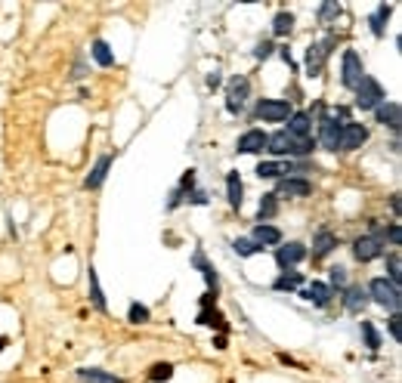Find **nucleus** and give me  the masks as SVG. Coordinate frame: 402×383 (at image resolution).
<instances>
[{"label":"nucleus","instance_id":"f257e3e1","mask_svg":"<svg viewBox=\"0 0 402 383\" xmlns=\"http://www.w3.org/2000/svg\"><path fill=\"white\" fill-rule=\"evenodd\" d=\"M368 300H375L377 306L390 309V312H399V306H402V290L396 288L393 281H387V278H375V281L368 284Z\"/></svg>","mask_w":402,"mask_h":383},{"label":"nucleus","instance_id":"f03ea898","mask_svg":"<svg viewBox=\"0 0 402 383\" xmlns=\"http://www.w3.org/2000/svg\"><path fill=\"white\" fill-rule=\"evenodd\" d=\"M381 102H387V93H383V86L377 84L371 74H365V78L359 80V86H356V108L375 111Z\"/></svg>","mask_w":402,"mask_h":383},{"label":"nucleus","instance_id":"7ed1b4c3","mask_svg":"<svg viewBox=\"0 0 402 383\" xmlns=\"http://www.w3.org/2000/svg\"><path fill=\"white\" fill-rule=\"evenodd\" d=\"M247 96H251V80L245 74H235V78L226 80V111L229 115H241Z\"/></svg>","mask_w":402,"mask_h":383},{"label":"nucleus","instance_id":"20e7f679","mask_svg":"<svg viewBox=\"0 0 402 383\" xmlns=\"http://www.w3.org/2000/svg\"><path fill=\"white\" fill-rule=\"evenodd\" d=\"M291 115H294V108H291V102H284V99H260V102L254 105V121L282 124V121H288Z\"/></svg>","mask_w":402,"mask_h":383},{"label":"nucleus","instance_id":"39448f33","mask_svg":"<svg viewBox=\"0 0 402 383\" xmlns=\"http://www.w3.org/2000/svg\"><path fill=\"white\" fill-rule=\"evenodd\" d=\"M362 78H365L362 56H359L356 49H344V62H340V84H344L346 90H356Z\"/></svg>","mask_w":402,"mask_h":383},{"label":"nucleus","instance_id":"423d86ee","mask_svg":"<svg viewBox=\"0 0 402 383\" xmlns=\"http://www.w3.org/2000/svg\"><path fill=\"white\" fill-rule=\"evenodd\" d=\"M334 43H337V37L328 34L325 40L313 43V47L306 49V74H309V78H319V74H322V68H325V59L331 56Z\"/></svg>","mask_w":402,"mask_h":383},{"label":"nucleus","instance_id":"0eeeda50","mask_svg":"<svg viewBox=\"0 0 402 383\" xmlns=\"http://www.w3.org/2000/svg\"><path fill=\"white\" fill-rule=\"evenodd\" d=\"M198 325H204V327H216V331H220L223 337L229 334L226 318H223V312L216 309V294H204V297H201V312H198Z\"/></svg>","mask_w":402,"mask_h":383},{"label":"nucleus","instance_id":"6e6552de","mask_svg":"<svg viewBox=\"0 0 402 383\" xmlns=\"http://www.w3.org/2000/svg\"><path fill=\"white\" fill-rule=\"evenodd\" d=\"M340 130H344V124H340L337 117H334V115H322L319 117V146L328 148V152H337Z\"/></svg>","mask_w":402,"mask_h":383},{"label":"nucleus","instance_id":"1a4fd4ad","mask_svg":"<svg viewBox=\"0 0 402 383\" xmlns=\"http://www.w3.org/2000/svg\"><path fill=\"white\" fill-rule=\"evenodd\" d=\"M353 253H356V259H362V263L377 259L383 253V235H362V238H356Z\"/></svg>","mask_w":402,"mask_h":383},{"label":"nucleus","instance_id":"9d476101","mask_svg":"<svg viewBox=\"0 0 402 383\" xmlns=\"http://www.w3.org/2000/svg\"><path fill=\"white\" fill-rule=\"evenodd\" d=\"M365 139H368V130H365L362 124H344V130H340V142H337V152H356Z\"/></svg>","mask_w":402,"mask_h":383},{"label":"nucleus","instance_id":"9b49d317","mask_svg":"<svg viewBox=\"0 0 402 383\" xmlns=\"http://www.w3.org/2000/svg\"><path fill=\"white\" fill-rule=\"evenodd\" d=\"M306 257V247L300 244V241H288V244H278V251H276V263H278V269H291V266H297L300 259Z\"/></svg>","mask_w":402,"mask_h":383},{"label":"nucleus","instance_id":"f8f14e48","mask_svg":"<svg viewBox=\"0 0 402 383\" xmlns=\"http://www.w3.org/2000/svg\"><path fill=\"white\" fill-rule=\"evenodd\" d=\"M300 297L303 300H309L313 306L325 309L328 303H331V297H334V288L331 284H325V281H313V284H306V288H300Z\"/></svg>","mask_w":402,"mask_h":383},{"label":"nucleus","instance_id":"ddd939ff","mask_svg":"<svg viewBox=\"0 0 402 383\" xmlns=\"http://www.w3.org/2000/svg\"><path fill=\"white\" fill-rule=\"evenodd\" d=\"M266 139H269V133H263V130H247V133H241V139L235 142V152L238 154H257L266 148Z\"/></svg>","mask_w":402,"mask_h":383},{"label":"nucleus","instance_id":"4468645a","mask_svg":"<svg viewBox=\"0 0 402 383\" xmlns=\"http://www.w3.org/2000/svg\"><path fill=\"white\" fill-rule=\"evenodd\" d=\"M272 195H291V198H306L313 195V185L306 179H297V176H282L278 179V189Z\"/></svg>","mask_w":402,"mask_h":383},{"label":"nucleus","instance_id":"2eb2a0df","mask_svg":"<svg viewBox=\"0 0 402 383\" xmlns=\"http://www.w3.org/2000/svg\"><path fill=\"white\" fill-rule=\"evenodd\" d=\"M192 266H195V269L204 275V281H208V294H216V290H220V278H216L214 266L208 263V257H204L201 247H195V253H192Z\"/></svg>","mask_w":402,"mask_h":383},{"label":"nucleus","instance_id":"dca6fc26","mask_svg":"<svg viewBox=\"0 0 402 383\" xmlns=\"http://www.w3.org/2000/svg\"><path fill=\"white\" fill-rule=\"evenodd\" d=\"M309 127H313V115L294 111V115L288 117V130H284V133H288L291 139H309Z\"/></svg>","mask_w":402,"mask_h":383},{"label":"nucleus","instance_id":"f3484780","mask_svg":"<svg viewBox=\"0 0 402 383\" xmlns=\"http://www.w3.org/2000/svg\"><path fill=\"white\" fill-rule=\"evenodd\" d=\"M334 247H337V238H334L331 229H319L313 238V259H325Z\"/></svg>","mask_w":402,"mask_h":383},{"label":"nucleus","instance_id":"a211bd4d","mask_svg":"<svg viewBox=\"0 0 402 383\" xmlns=\"http://www.w3.org/2000/svg\"><path fill=\"white\" fill-rule=\"evenodd\" d=\"M109 167H111V154H99L90 176L84 179V189H99V185L105 183V176H109Z\"/></svg>","mask_w":402,"mask_h":383},{"label":"nucleus","instance_id":"6ab92c4d","mask_svg":"<svg viewBox=\"0 0 402 383\" xmlns=\"http://www.w3.org/2000/svg\"><path fill=\"white\" fill-rule=\"evenodd\" d=\"M377 121L383 124V127H390L393 133H399V102H381L375 108Z\"/></svg>","mask_w":402,"mask_h":383},{"label":"nucleus","instance_id":"aec40b11","mask_svg":"<svg viewBox=\"0 0 402 383\" xmlns=\"http://www.w3.org/2000/svg\"><path fill=\"white\" fill-rule=\"evenodd\" d=\"M192 189H195V170H186L183 179H179V185L173 189L170 201H167V210H173L179 201H183V198H192Z\"/></svg>","mask_w":402,"mask_h":383},{"label":"nucleus","instance_id":"412c9836","mask_svg":"<svg viewBox=\"0 0 402 383\" xmlns=\"http://www.w3.org/2000/svg\"><path fill=\"white\" fill-rule=\"evenodd\" d=\"M226 198H229V207H232V210H238L241 201H245V185H241L238 170H232L226 176Z\"/></svg>","mask_w":402,"mask_h":383},{"label":"nucleus","instance_id":"4be33fe9","mask_svg":"<svg viewBox=\"0 0 402 383\" xmlns=\"http://www.w3.org/2000/svg\"><path fill=\"white\" fill-rule=\"evenodd\" d=\"M251 241H254V244H260V247L266 251L269 244H282V232H278L276 226H254Z\"/></svg>","mask_w":402,"mask_h":383},{"label":"nucleus","instance_id":"5701e85b","mask_svg":"<svg viewBox=\"0 0 402 383\" xmlns=\"http://www.w3.org/2000/svg\"><path fill=\"white\" fill-rule=\"evenodd\" d=\"M78 380L80 383H127V380H121V377L109 374V371H102V368H78Z\"/></svg>","mask_w":402,"mask_h":383},{"label":"nucleus","instance_id":"b1692460","mask_svg":"<svg viewBox=\"0 0 402 383\" xmlns=\"http://www.w3.org/2000/svg\"><path fill=\"white\" fill-rule=\"evenodd\" d=\"M368 290H362V288H346L344 290V306H346V312H362L365 306H368Z\"/></svg>","mask_w":402,"mask_h":383},{"label":"nucleus","instance_id":"393cba45","mask_svg":"<svg viewBox=\"0 0 402 383\" xmlns=\"http://www.w3.org/2000/svg\"><path fill=\"white\" fill-rule=\"evenodd\" d=\"M87 281H90V303L99 309V312H105L109 309V303H105V294H102V284H99V275H96V269H87Z\"/></svg>","mask_w":402,"mask_h":383},{"label":"nucleus","instance_id":"a878e982","mask_svg":"<svg viewBox=\"0 0 402 383\" xmlns=\"http://www.w3.org/2000/svg\"><path fill=\"white\" fill-rule=\"evenodd\" d=\"M390 16H393V6H390V3H381V6H377V10H375V16L368 19V22H371V34H375V37H383V31H387Z\"/></svg>","mask_w":402,"mask_h":383},{"label":"nucleus","instance_id":"bb28decb","mask_svg":"<svg viewBox=\"0 0 402 383\" xmlns=\"http://www.w3.org/2000/svg\"><path fill=\"white\" fill-rule=\"evenodd\" d=\"M297 139H291L284 130H278V133H272L269 139H266V148H269L272 154H291V148H294Z\"/></svg>","mask_w":402,"mask_h":383},{"label":"nucleus","instance_id":"cd10ccee","mask_svg":"<svg viewBox=\"0 0 402 383\" xmlns=\"http://www.w3.org/2000/svg\"><path fill=\"white\" fill-rule=\"evenodd\" d=\"M300 284H303V275H300V272L284 269L282 275H278L276 281H272V290H278V294H282V290H297Z\"/></svg>","mask_w":402,"mask_h":383},{"label":"nucleus","instance_id":"c85d7f7f","mask_svg":"<svg viewBox=\"0 0 402 383\" xmlns=\"http://www.w3.org/2000/svg\"><path fill=\"white\" fill-rule=\"evenodd\" d=\"M90 53H93V59H96V65H102V68L115 65V53H111V47L105 40H93Z\"/></svg>","mask_w":402,"mask_h":383},{"label":"nucleus","instance_id":"c756f323","mask_svg":"<svg viewBox=\"0 0 402 383\" xmlns=\"http://www.w3.org/2000/svg\"><path fill=\"white\" fill-rule=\"evenodd\" d=\"M278 213V195H263L260 198V210H257V220H260V226H266V220H272V216Z\"/></svg>","mask_w":402,"mask_h":383},{"label":"nucleus","instance_id":"7c9ffc66","mask_svg":"<svg viewBox=\"0 0 402 383\" xmlns=\"http://www.w3.org/2000/svg\"><path fill=\"white\" fill-rule=\"evenodd\" d=\"M291 31H294V16H291V12H276V19H272V34L288 37Z\"/></svg>","mask_w":402,"mask_h":383},{"label":"nucleus","instance_id":"2f4dec72","mask_svg":"<svg viewBox=\"0 0 402 383\" xmlns=\"http://www.w3.org/2000/svg\"><path fill=\"white\" fill-rule=\"evenodd\" d=\"M232 251L238 253V257H254V253H263V247L254 244L251 238H235L232 241Z\"/></svg>","mask_w":402,"mask_h":383},{"label":"nucleus","instance_id":"473e14b6","mask_svg":"<svg viewBox=\"0 0 402 383\" xmlns=\"http://www.w3.org/2000/svg\"><path fill=\"white\" fill-rule=\"evenodd\" d=\"M362 334H365V346H368L371 352H377V349H381V343H383V340H381V334H377V327L371 325V321H362Z\"/></svg>","mask_w":402,"mask_h":383},{"label":"nucleus","instance_id":"72a5a7b5","mask_svg":"<svg viewBox=\"0 0 402 383\" xmlns=\"http://www.w3.org/2000/svg\"><path fill=\"white\" fill-rule=\"evenodd\" d=\"M170 377H173V364H167V362L152 364V371H148V380L152 383H164V380H170Z\"/></svg>","mask_w":402,"mask_h":383},{"label":"nucleus","instance_id":"f704fd0d","mask_svg":"<svg viewBox=\"0 0 402 383\" xmlns=\"http://www.w3.org/2000/svg\"><path fill=\"white\" fill-rule=\"evenodd\" d=\"M257 176H260V179H276V176H282V164H278V161H260V164H257Z\"/></svg>","mask_w":402,"mask_h":383},{"label":"nucleus","instance_id":"c9c22d12","mask_svg":"<svg viewBox=\"0 0 402 383\" xmlns=\"http://www.w3.org/2000/svg\"><path fill=\"white\" fill-rule=\"evenodd\" d=\"M399 278H402V263H399V253H390L387 257V281H393L399 288Z\"/></svg>","mask_w":402,"mask_h":383},{"label":"nucleus","instance_id":"e433bc0d","mask_svg":"<svg viewBox=\"0 0 402 383\" xmlns=\"http://www.w3.org/2000/svg\"><path fill=\"white\" fill-rule=\"evenodd\" d=\"M148 306H142V303H133V306H130V312H127V318L133 321V325H146L148 321Z\"/></svg>","mask_w":402,"mask_h":383},{"label":"nucleus","instance_id":"4c0bfd02","mask_svg":"<svg viewBox=\"0 0 402 383\" xmlns=\"http://www.w3.org/2000/svg\"><path fill=\"white\" fill-rule=\"evenodd\" d=\"M346 284V269L344 266H334L331 269V288H334V294H340V288Z\"/></svg>","mask_w":402,"mask_h":383},{"label":"nucleus","instance_id":"58836bf2","mask_svg":"<svg viewBox=\"0 0 402 383\" xmlns=\"http://www.w3.org/2000/svg\"><path fill=\"white\" fill-rule=\"evenodd\" d=\"M334 16H340V3H322L319 6V22H331Z\"/></svg>","mask_w":402,"mask_h":383},{"label":"nucleus","instance_id":"ea45409f","mask_svg":"<svg viewBox=\"0 0 402 383\" xmlns=\"http://www.w3.org/2000/svg\"><path fill=\"white\" fill-rule=\"evenodd\" d=\"M390 337H393L396 343H402V315L399 312L390 315Z\"/></svg>","mask_w":402,"mask_h":383},{"label":"nucleus","instance_id":"a19ab883","mask_svg":"<svg viewBox=\"0 0 402 383\" xmlns=\"http://www.w3.org/2000/svg\"><path fill=\"white\" fill-rule=\"evenodd\" d=\"M254 56H257V59H269V56H272V43L269 40H260L257 49H254Z\"/></svg>","mask_w":402,"mask_h":383},{"label":"nucleus","instance_id":"79ce46f5","mask_svg":"<svg viewBox=\"0 0 402 383\" xmlns=\"http://www.w3.org/2000/svg\"><path fill=\"white\" fill-rule=\"evenodd\" d=\"M383 238H390V241H393V244H399V241H402V232H399V222H393V226H390V229H387V232H383Z\"/></svg>","mask_w":402,"mask_h":383},{"label":"nucleus","instance_id":"37998d69","mask_svg":"<svg viewBox=\"0 0 402 383\" xmlns=\"http://www.w3.org/2000/svg\"><path fill=\"white\" fill-rule=\"evenodd\" d=\"M220 71H214V74H208V86H210V90H216V86H220Z\"/></svg>","mask_w":402,"mask_h":383},{"label":"nucleus","instance_id":"c03bdc74","mask_svg":"<svg viewBox=\"0 0 402 383\" xmlns=\"http://www.w3.org/2000/svg\"><path fill=\"white\" fill-rule=\"evenodd\" d=\"M84 62H78V65H74V71H71V80H78V78H84Z\"/></svg>","mask_w":402,"mask_h":383},{"label":"nucleus","instance_id":"a18cd8bd","mask_svg":"<svg viewBox=\"0 0 402 383\" xmlns=\"http://www.w3.org/2000/svg\"><path fill=\"white\" fill-rule=\"evenodd\" d=\"M214 346H216V349H226V337H223V334H216V337H214Z\"/></svg>","mask_w":402,"mask_h":383},{"label":"nucleus","instance_id":"49530a36","mask_svg":"<svg viewBox=\"0 0 402 383\" xmlns=\"http://www.w3.org/2000/svg\"><path fill=\"white\" fill-rule=\"evenodd\" d=\"M282 59H284V62H288V65H291V68H294V59H291V49H288V47H282Z\"/></svg>","mask_w":402,"mask_h":383},{"label":"nucleus","instance_id":"de8ad7c7","mask_svg":"<svg viewBox=\"0 0 402 383\" xmlns=\"http://www.w3.org/2000/svg\"><path fill=\"white\" fill-rule=\"evenodd\" d=\"M390 207H393V213L399 216V195H393V198H390Z\"/></svg>","mask_w":402,"mask_h":383},{"label":"nucleus","instance_id":"09e8293b","mask_svg":"<svg viewBox=\"0 0 402 383\" xmlns=\"http://www.w3.org/2000/svg\"><path fill=\"white\" fill-rule=\"evenodd\" d=\"M6 349V337H0V352H3Z\"/></svg>","mask_w":402,"mask_h":383}]
</instances>
